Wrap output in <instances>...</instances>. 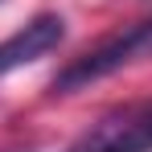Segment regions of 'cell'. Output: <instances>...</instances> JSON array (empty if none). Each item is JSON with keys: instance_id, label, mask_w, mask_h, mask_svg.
Instances as JSON below:
<instances>
[{"instance_id": "1", "label": "cell", "mask_w": 152, "mask_h": 152, "mask_svg": "<svg viewBox=\"0 0 152 152\" xmlns=\"http://www.w3.org/2000/svg\"><path fill=\"white\" fill-rule=\"evenodd\" d=\"M144 58H152V17L140 21V25H132V29H124V33H115L111 41H103L99 50L74 58L62 74L53 78V95H74V91H82V86H91V82H99L107 74H115V70H127V66H136Z\"/></svg>"}, {"instance_id": "2", "label": "cell", "mask_w": 152, "mask_h": 152, "mask_svg": "<svg viewBox=\"0 0 152 152\" xmlns=\"http://www.w3.org/2000/svg\"><path fill=\"white\" fill-rule=\"evenodd\" d=\"M70 152H152V103H136L99 119Z\"/></svg>"}, {"instance_id": "3", "label": "cell", "mask_w": 152, "mask_h": 152, "mask_svg": "<svg viewBox=\"0 0 152 152\" xmlns=\"http://www.w3.org/2000/svg\"><path fill=\"white\" fill-rule=\"evenodd\" d=\"M62 37H66L62 17H37V21H29L21 33H12L8 41H0V78L21 70V66H29V62H37V58H45V53H53L62 45Z\"/></svg>"}]
</instances>
